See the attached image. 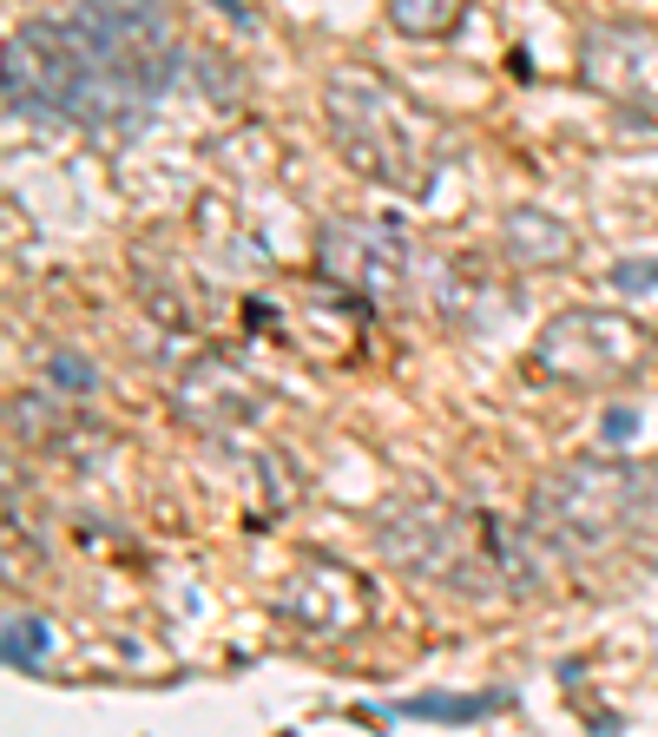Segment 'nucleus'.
<instances>
[{
    "label": "nucleus",
    "mask_w": 658,
    "mask_h": 737,
    "mask_svg": "<svg viewBox=\"0 0 658 737\" xmlns=\"http://www.w3.org/2000/svg\"><path fill=\"white\" fill-rule=\"evenodd\" d=\"M316 277L369 309H402L415 291V250L395 224L330 218L316 230Z\"/></svg>",
    "instance_id": "nucleus-7"
},
{
    "label": "nucleus",
    "mask_w": 658,
    "mask_h": 737,
    "mask_svg": "<svg viewBox=\"0 0 658 737\" xmlns=\"http://www.w3.org/2000/svg\"><path fill=\"white\" fill-rule=\"evenodd\" d=\"M612 284H619V291H646V284H658V264H619Z\"/></svg>",
    "instance_id": "nucleus-17"
},
{
    "label": "nucleus",
    "mask_w": 658,
    "mask_h": 737,
    "mask_svg": "<svg viewBox=\"0 0 658 737\" xmlns=\"http://www.w3.org/2000/svg\"><path fill=\"white\" fill-rule=\"evenodd\" d=\"M606 435H612V442H632V435H639V415H632V409H612Z\"/></svg>",
    "instance_id": "nucleus-18"
},
{
    "label": "nucleus",
    "mask_w": 658,
    "mask_h": 737,
    "mask_svg": "<svg viewBox=\"0 0 658 737\" xmlns=\"http://www.w3.org/2000/svg\"><path fill=\"white\" fill-rule=\"evenodd\" d=\"M501 250L513 264H527V271H560V264L580 257V237H573V224H560L540 205H513L501 218Z\"/></svg>",
    "instance_id": "nucleus-11"
},
{
    "label": "nucleus",
    "mask_w": 658,
    "mask_h": 737,
    "mask_svg": "<svg viewBox=\"0 0 658 737\" xmlns=\"http://www.w3.org/2000/svg\"><path fill=\"white\" fill-rule=\"evenodd\" d=\"M67 27L132 112L165 99L185 73V33L171 0H73Z\"/></svg>",
    "instance_id": "nucleus-5"
},
{
    "label": "nucleus",
    "mask_w": 658,
    "mask_h": 737,
    "mask_svg": "<svg viewBox=\"0 0 658 737\" xmlns=\"http://www.w3.org/2000/svg\"><path fill=\"white\" fill-rule=\"evenodd\" d=\"M508 691H422V698H395L382 705V718H435V725H474V718H494L508 711Z\"/></svg>",
    "instance_id": "nucleus-12"
},
{
    "label": "nucleus",
    "mask_w": 658,
    "mask_h": 737,
    "mask_svg": "<svg viewBox=\"0 0 658 737\" xmlns=\"http://www.w3.org/2000/svg\"><path fill=\"white\" fill-rule=\"evenodd\" d=\"M382 553L395 560V573L429 580V587L468 592V599H494V592H540L547 573V540L501 514L441 501V494H415L402 508H389L375 527Z\"/></svg>",
    "instance_id": "nucleus-1"
},
{
    "label": "nucleus",
    "mask_w": 658,
    "mask_h": 737,
    "mask_svg": "<svg viewBox=\"0 0 658 737\" xmlns=\"http://www.w3.org/2000/svg\"><path fill=\"white\" fill-rule=\"evenodd\" d=\"M53 652V632H47V619H33V612H13L7 619V665L13 671H40Z\"/></svg>",
    "instance_id": "nucleus-15"
},
{
    "label": "nucleus",
    "mask_w": 658,
    "mask_h": 737,
    "mask_svg": "<svg viewBox=\"0 0 658 737\" xmlns=\"http://www.w3.org/2000/svg\"><path fill=\"white\" fill-rule=\"evenodd\" d=\"M53 382H60V389H79V395H86V389H92L99 375H92V363H86V356L60 350V356H53Z\"/></svg>",
    "instance_id": "nucleus-16"
},
{
    "label": "nucleus",
    "mask_w": 658,
    "mask_h": 737,
    "mask_svg": "<svg viewBox=\"0 0 658 737\" xmlns=\"http://www.w3.org/2000/svg\"><path fill=\"white\" fill-rule=\"evenodd\" d=\"M658 356V336L626 316V309H560L553 323H540L533 336V363L540 375L567 382V389H619L639 382Z\"/></svg>",
    "instance_id": "nucleus-6"
},
{
    "label": "nucleus",
    "mask_w": 658,
    "mask_h": 737,
    "mask_svg": "<svg viewBox=\"0 0 658 737\" xmlns=\"http://www.w3.org/2000/svg\"><path fill=\"white\" fill-rule=\"evenodd\" d=\"M369 606H375V592L356 567H343V560H303L284 592H277V612L291 619L296 632H310V639H336V632H356L369 619Z\"/></svg>",
    "instance_id": "nucleus-9"
},
{
    "label": "nucleus",
    "mask_w": 658,
    "mask_h": 737,
    "mask_svg": "<svg viewBox=\"0 0 658 737\" xmlns=\"http://www.w3.org/2000/svg\"><path fill=\"white\" fill-rule=\"evenodd\" d=\"M73 422H79V415H60L47 395H20V402H13V435H20V442H33V448H53Z\"/></svg>",
    "instance_id": "nucleus-14"
},
{
    "label": "nucleus",
    "mask_w": 658,
    "mask_h": 737,
    "mask_svg": "<svg viewBox=\"0 0 658 737\" xmlns=\"http://www.w3.org/2000/svg\"><path fill=\"white\" fill-rule=\"evenodd\" d=\"M580 86L619 119L658 126V27L592 20L580 33Z\"/></svg>",
    "instance_id": "nucleus-8"
},
{
    "label": "nucleus",
    "mask_w": 658,
    "mask_h": 737,
    "mask_svg": "<svg viewBox=\"0 0 658 737\" xmlns=\"http://www.w3.org/2000/svg\"><path fill=\"white\" fill-rule=\"evenodd\" d=\"M7 106L33 119H67V126L132 119V106L106 86L67 20H27L7 33Z\"/></svg>",
    "instance_id": "nucleus-4"
},
{
    "label": "nucleus",
    "mask_w": 658,
    "mask_h": 737,
    "mask_svg": "<svg viewBox=\"0 0 658 737\" xmlns=\"http://www.w3.org/2000/svg\"><path fill=\"white\" fill-rule=\"evenodd\" d=\"M171 409H178V422H191L205 435H237V429H257L264 422L271 395H264V382L251 368L224 363V356H205V363H191L178 375Z\"/></svg>",
    "instance_id": "nucleus-10"
},
{
    "label": "nucleus",
    "mask_w": 658,
    "mask_h": 737,
    "mask_svg": "<svg viewBox=\"0 0 658 737\" xmlns=\"http://www.w3.org/2000/svg\"><path fill=\"white\" fill-rule=\"evenodd\" d=\"M323 126H330V146L343 151V165L395 198H429L454 158L448 126L435 112L409 86H395L382 67H363V60L323 79Z\"/></svg>",
    "instance_id": "nucleus-2"
},
{
    "label": "nucleus",
    "mask_w": 658,
    "mask_h": 737,
    "mask_svg": "<svg viewBox=\"0 0 658 737\" xmlns=\"http://www.w3.org/2000/svg\"><path fill=\"white\" fill-rule=\"evenodd\" d=\"M533 533L573 560L619 553L646 527V474L626 461H560L533 481Z\"/></svg>",
    "instance_id": "nucleus-3"
},
{
    "label": "nucleus",
    "mask_w": 658,
    "mask_h": 737,
    "mask_svg": "<svg viewBox=\"0 0 658 737\" xmlns=\"http://www.w3.org/2000/svg\"><path fill=\"white\" fill-rule=\"evenodd\" d=\"M382 7H389V27L409 40H448L468 13V0H382Z\"/></svg>",
    "instance_id": "nucleus-13"
}]
</instances>
